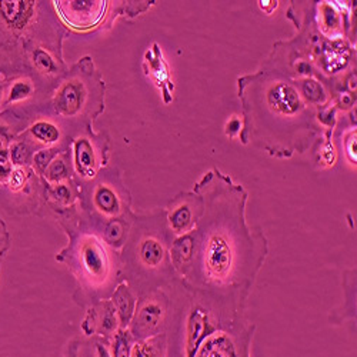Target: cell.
I'll list each match as a JSON object with an SVG mask.
<instances>
[{
	"instance_id": "32",
	"label": "cell",
	"mask_w": 357,
	"mask_h": 357,
	"mask_svg": "<svg viewBox=\"0 0 357 357\" xmlns=\"http://www.w3.org/2000/svg\"><path fill=\"white\" fill-rule=\"evenodd\" d=\"M260 6H261V9H266L267 6L276 8V2H260Z\"/></svg>"
},
{
	"instance_id": "15",
	"label": "cell",
	"mask_w": 357,
	"mask_h": 357,
	"mask_svg": "<svg viewBox=\"0 0 357 357\" xmlns=\"http://www.w3.org/2000/svg\"><path fill=\"white\" fill-rule=\"evenodd\" d=\"M169 222H170V227L173 231H176L178 234L186 233L193 223V213L190 211V207L188 204L177 207V209H174L172 212Z\"/></svg>"
},
{
	"instance_id": "13",
	"label": "cell",
	"mask_w": 357,
	"mask_h": 357,
	"mask_svg": "<svg viewBox=\"0 0 357 357\" xmlns=\"http://www.w3.org/2000/svg\"><path fill=\"white\" fill-rule=\"evenodd\" d=\"M195 250V242L190 236H183L181 239L176 241L172 248V261L177 269H183V267L192 260Z\"/></svg>"
},
{
	"instance_id": "33",
	"label": "cell",
	"mask_w": 357,
	"mask_h": 357,
	"mask_svg": "<svg viewBox=\"0 0 357 357\" xmlns=\"http://www.w3.org/2000/svg\"><path fill=\"white\" fill-rule=\"evenodd\" d=\"M0 98H2V89H0Z\"/></svg>"
},
{
	"instance_id": "9",
	"label": "cell",
	"mask_w": 357,
	"mask_h": 357,
	"mask_svg": "<svg viewBox=\"0 0 357 357\" xmlns=\"http://www.w3.org/2000/svg\"><path fill=\"white\" fill-rule=\"evenodd\" d=\"M136 253L139 256V260L147 269H158L165 261L166 252L160 241L156 237H144L143 241L137 245Z\"/></svg>"
},
{
	"instance_id": "23",
	"label": "cell",
	"mask_w": 357,
	"mask_h": 357,
	"mask_svg": "<svg viewBox=\"0 0 357 357\" xmlns=\"http://www.w3.org/2000/svg\"><path fill=\"white\" fill-rule=\"evenodd\" d=\"M35 62H36L38 68L42 69V70H45V72L53 70V62H52V59H50V56H49L46 52H43V50H38V52L35 53Z\"/></svg>"
},
{
	"instance_id": "12",
	"label": "cell",
	"mask_w": 357,
	"mask_h": 357,
	"mask_svg": "<svg viewBox=\"0 0 357 357\" xmlns=\"http://www.w3.org/2000/svg\"><path fill=\"white\" fill-rule=\"evenodd\" d=\"M113 306L116 309L121 329H128L135 313L133 296L130 294L128 286H121L116 290L113 296Z\"/></svg>"
},
{
	"instance_id": "29",
	"label": "cell",
	"mask_w": 357,
	"mask_h": 357,
	"mask_svg": "<svg viewBox=\"0 0 357 357\" xmlns=\"http://www.w3.org/2000/svg\"><path fill=\"white\" fill-rule=\"evenodd\" d=\"M49 159H50V153H46V152H42V153H39V155L36 156V162H38L39 166L47 165Z\"/></svg>"
},
{
	"instance_id": "27",
	"label": "cell",
	"mask_w": 357,
	"mask_h": 357,
	"mask_svg": "<svg viewBox=\"0 0 357 357\" xmlns=\"http://www.w3.org/2000/svg\"><path fill=\"white\" fill-rule=\"evenodd\" d=\"M24 183V173L22 170H16L12 176V186L15 189H19Z\"/></svg>"
},
{
	"instance_id": "3",
	"label": "cell",
	"mask_w": 357,
	"mask_h": 357,
	"mask_svg": "<svg viewBox=\"0 0 357 357\" xmlns=\"http://www.w3.org/2000/svg\"><path fill=\"white\" fill-rule=\"evenodd\" d=\"M76 269L83 282L93 290H102L110 275V259L105 246L92 236H84L76 242Z\"/></svg>"
},
{
	"instance_id": "24",
	"label": "cell",
	"mask_w": 357,
	"mask_h": 357,
	"mask_svg": "<svg viewBox=\"0 0 357 357\" xmlns=\"http://www.w3.org/2000/svg\"><path fill=\"white\" fill-rule=\"evenodd\" d=\"M29 93H31V86L27 83H16L10 92V99L9 100H19L26 98Z\"/></svg>"
},
{
	"instance_id": "19",
	"label": "cell",
	"mask_w": 357,
	"mask_h": 357,
	"mask_svg": "<svg viewBox=\"0 0 357 357\" xmlns=\"http://www.w3.org/2000/svg\"><path fill=\"white\" fill-rule=\"evenodd\" d=\"M32 133L42 142H56L59 139V130L56 129V126H53L52 123H46V122H39L32 128Z\"/></svg>"
},
{
	"instance_id": "7",
	"label": "cell",
	"mask_w": 357,
	"mask_h": 357,
	"mask_svg": "<svg viewBox=\"0 0 357 357\" xmlns=\"http://www.w3.org/2000/svg\"><path fill=\"white\" fill-rule=\"evenodd\" d=\"M121 329L119 317L113 305H103V309L91 310L82 324V331L86 336H99L112 339Z\"/></svg>"
},
{
	"instance_id": "5",
	"label": "cell",
	"mask_w": 357,
	"mask_h": 357,
	"mask_svg": "<svg viewBox=\"0 0 357 357\" xmlns=\"http://www.w3.org/2000/svg\"><path fill=\"white\" fill-rule=\"evenodd\" d=\"M163 296L147 297L133 313L128 331L135 340L162 335L166 326V303Z\"/></svg>"
},
{
	"instance_id": "21",
	"label": "cell",
	"mask_w": 357,
	"mask_h": 357,
	"mask_svg": "<svg viewBox=\"0 0 357 357\" xmlns=\"http://www.w3.org/2000/svg\"><path fill=\"white\" fill-rule=\"evenodd\" d=\"M305 95L310 99V100H319L323 98V89L320 87L319 83H316L314 80H309L305 83L303 86Z\"/></svg>"
},
{
	"instance_id": "16",
	"label": "cell",
	"mask_w": 357,
	"mask_h": 357,
	"mask_svg": "<svg viewBox=\"0 0 357 357\" xmlns=\"http://www.w3.org/2000/svg\"><path fill=\"white\" fill-rule=\"evenodd\" d=\"M76 162L79 170L86 176H93V166H95V156L92 146L86 140H80L76 144Z\"/></svg>"
},
{
	"instance_id": "4",
	"label": "cell",
	"mask_w": 357,
	"mask_h": 357,
	"mask_svg": "<svg viewBox=\"0 0 357 357\" xmlns=\"http://www.w3.org/2000/svg\"><path fill=\"white\" fill-rule=\"evenodd\" d=\"M255 326H233L207 337L195 357H252Z\"/></svg>"
},
{
	"instance_id": "2",
	"label": "cell",
	"mask_w": 357,
	"mask_h": 357,
	"mask_svg": "<svg viewBox=\"0 0 357 357\" xmlns=\"http://www.w3.org/2000/svg\"><path fill=\"white\" fill-rule=\"evenodd\" d=\"M202 272L204 279L216 284L233 282L236 253L233 239L223 229H213L202 245Z\"/></svg>"
},
{
	"instance_id": "14",
	"label": "cell",
	"mask_w": 357,
	"mask_h": 357,
	"mask_svg": "<svg viewBox=\"0 0 357 357\" xmlns=\"http://www.w3.org/2000/svg\"><path fill=\"white\" fill-rule=\"evenodd\" d=\"M79 106H80L79 89L75 84L65 86L61 95H59L57 109L65 114H72L79 109Z\"/></svg>"
},
{
	"instance_id": "30",
	"label": "cell",
	"mask_w": 357,
	"mask_h": 357,
	"mask_svg": "<svg viewBox=\"0 0 357 357\" xmlns=\"http://www.w3.org/2000/svg\"><path fill=\"white\" fill-rule=\"evenodd\" d=\"M9 169V162L6 155H0V170H8Z\"/></svg>"
},
{
	"instance_id": "1",
	"label": "cell",
	"mask_w": 357,
	"mask_h": 357,
	"mask_svg": "<svg viewBox=\"0 0 357 357\" xmlns=\"http://www.w3.org/2000/svg\"><path fill=\"white\" fill-rule=\"evenodd\" d=\"M225 329L227 327L213 319L209 312L195 307L188 317L182 320L181 324L173 327L172 333L166 336V357H195L207 337Z\"/></svg>"
},
{
	"instance_id": "10",
	"label": "cell",
	"mask_w": 357,
	"mask_h": 357,
	"mask_svg": "<svg viewBox=\"0 0 357 357\" xmlns=\"http://www.w3.org/2000/svg\"><path fill=\"white\" fill-rule=\"evenodd\" d=\"M269 103L276 112L284 114H291L301 107L299 96H297L294 89L287 84H278L272 89L269 93Z\"/></svg>"
},
{
	"instance_id": "25",
	"label": "cell",
	"mask_w": 357,
	"mask_h": 357,
	"mask_svg": "<svg viewBox=\"0 0 357 357\" xmlns=\"http://www.w3.org/2000/svg\"><path fill=\"white\" fill-rule=\"evenodd\" d=\"M27 158V147L24 144H17L15 146L13 152H12V159L15 163H23Z\"/></svg>"
},
{
	"instance_id": "31",
	"label": "cell",
	"mask_w": 357,
	"mask_h": 357,
	"mask_svg": "<svg viewBox=\"0 0 357 357\" xmlns=\"http://www.w3.org/2000/svg\"><path fill=\"white\" fill-rule=\"evenodd\" d=\"M227 128L230 129V133H234V132L239 130L241 123H239V121H231V122L229 123V126H227Z\"/></svg>"
},
{
	"instance_id": "28",
	"label": "cell",
	"mask_w": 357,
	"mask_h": 357,
	"mask_svg": "<svg viewBox=\"0 0 357 357\" xmlns=\"http://www.w3.org/2000/svg\"><path fill=\"white\" fill-rule=\"evenodd\" d=\"M56 197H57L59 200H68V199H69V190H68L65 186L57 188V190H56Z\"/></svg>"
},
{
	"instance_id": "18",
	"label": "cell",
	"mask_w": 357,
	"mask_h": 357,
	"mask_svg": "<svg viewBox=\"0 0 357 357\" xmlns=\"http://www.w3.org/2000/svg\"><path fill=\"white\" fill-rule=\"evenodd\" d=\"M96 204L103 213L114 215L119 212V202L116 195L109 188H99L95 196Z\"/></svg>"
},
{
	"instance_id": "20",
	"label": "cell",
	"mask_w": 357,
	"mask_h": 357,
	"mask_svg": "<svg viewBox=\"0 0 357 357\" xmlns=\"http://www.w3.org/2000/svg\"><path fill=\"white\" fill-rule=\"evenodd\" d=\"M123 234H125V227H123L121 223H119V222H112V223L107 226L106 231H105L106 241H107L109 243H112V245L121 242Z\"/></svg>"
},
{
	"instance_id": "17",
	"label": "cell",
	"mask_w": 357,
	"mask_h": 357,
	"mask_svg": "<svg viewBox=\"0 0 357 357\" xmlns=\"http://www.w3.org/2000/svg\"><path fill=\"white\" fill-rule=\"evenodd\" d=\"M135 339L128 329H119L110 340L112 357H129Z\"/></svg>"
},
{
	"instance_id": "22",
	"label": "cell",
	"mask_w": 357,
	"mask_h": 357,
	"mask_svg": "<svg viewBox=\"0 0 357 357\" xmlns=\"http://www.w3.org/2000/svg\"><path fill=\"white\" fill-rule=\"evenodd\" d=\"M10 246V237L8 233V229L3 223V220L0 219V263H2V259L5 256V253L8 252Z\"/></svg>"
},
{
	"instance_id": "8",
	"label": "cell",
	"mask_w": 357,
	"mask_h": 357,
	"mask_svg": "<svg viewBox=\"0 0 357 357\" xmlns=\"http://www.w3.org/2000/svg\"><path fill=\"white\" fill-rule=\"evenodd\" d=\"M110 340L99 336H86L72 340L65 357H112Z\"/></svg>"
},
{
	"instance_id": "26",
	"label": "cell",
	"mask_w": 357,
	"mask_h": 357,
	"mask_svg": "<svg viewBox=\"0 0 357 357\" xmlns=\"http://www.w3.org/2000/svg\"><path fill=\"white\" fill-rule=\"evenodd\" d=\"M65 173H66V169H65L63 162H61V160L54 162L53 166L50 167V172H49L52 178H62L65 176Z\"/></svg>"
},
{
	"instance_id": "6",
	"label": "cell",
	"mask_w": 357,
	"mask_h": 357,
	"mask_svg": "<svg viewBox=\"0 0 357 357\" xmlns=\"http://www.w3.org/2000/svg\"><path fill=\"white\" fill-rule=\"evenodd\" d=\"M56 8L66 23L75 29H89L96 26L103 17L106 2L102 0H70L56 2Z\"/></svg>"
},
{
	"instance_id": "11",
	"label": "cell",
	"mask_w": 357,
	"mask_h": 357,
	"mask_svg": "<svg viewBox=\"0 0 357 357\" xmlns=\"http://www.w3.org/2000/svg\"><path fill=\"white\" fill-rule=\"evenodd\" d=\"M166 335H158L143 340H135L129 357H166Z\"/></svg>"
}]
</instances>
